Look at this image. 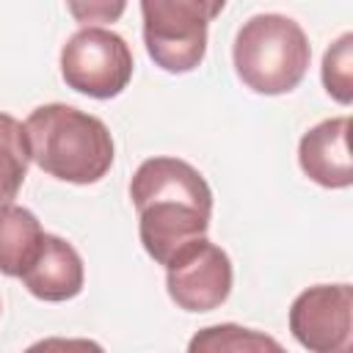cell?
<instances>
[{
  "mask_svg": "<svg viewBox=\"0 0 353 353\" xmlns=\"http://www.w3.org/2000/svg\"><path fill=\"white\" fill-rule=\"evenodd\" d=\"M69 11L74 14V17H80L83 22L88 19H94V17H102V22H110V19H116L121 11H124V3H116V6H105V3H97V6H88V8H83V6H69Z\"/></svg>",
  "mask_w": 353,
  "mask_h": 353,
  "instance_id": "cell-15",
  "label": "cell"
},
{
  "mask_svg": "<svg viewBox=\"0 0 353 353\" xmlns=\"http://www.w3.org/2000/svg\"><path fill=\"white\" fill-rule=\"evenodd\" d=\"M44 229L28 207L8 204L0 210V273L19 279L36 259Z\"/></svg>",
  "mask_w": 353,
  "mask_h": 353,
  "instance_id": "cell-10",
  "label": "cell"
},
{
  "mask_svg": "<svg viewBox=\"0 0 353 353\" xmlns=\"http://www.w3.org/2000/svg\"><path fill=\"white\" fill-rule=\"evenodd\" d=\"M165 290L185 312L218 309L232 292L229 254L207 237L196 240L165 265Z\"/></svg>",
  "mask_w": 353,
  "mask_h": 353,
  "instance_id": "cell-7",
  "label": "cell"
},
{
  "mask_svg": "<svg viewBox=\"0 0 353 353\" xmlns=\"http://www.w3.org/2000/svg\"><path fill=\"white\" fill-rule=\"evenodd\" d=\"M323 85L336 102L350 105V99H353V33H342L325 50Z\"/></svg>",
  "mask_w": 353,
  "mask_h": 353,
  "instance_id": "cell-13",
  "label": "cell"
},
{
  "mask_svg": "<svg viewBox=\"0 0 353 353\" xmlns=\"http://www.w3.org/2000/svg\"><path fill=\"white\" fill-rule=\"evenodd\" d=\"M350 116H334L314 124L303 132L298 143V163L303 174L331 190L353 185V165H350Z\"/></svg>",
  "mask_w": 353,
  "mask_h": 353,
  "instance_id": "cell-8",
  "label": "cell"
},
{
  "mask_svg": "<svg viewBox=\"0 0 353 353\" xmlns=\"http://www.w3.org/2000/svg\"><path fill=\"white\" fill-rule=\"evenodd\" d=\"M232 61L237 77L251 91L276 97L303 80L312 47L295 19L284 14H256L237 30Z\"/></svg>",
  "mask_w": 353,
  "mask_h": 353,
  "instance_id": "cell-3",
  "label": "cell"
},
{
  "mask_svg": "<svg viewBox=\"0 0 353 353\" xmlns=\"http://www.w3.org/2000/svg\"><path fill=\"white\" fill-rule=\"evenodd\" d=\"M30 160L50 176L72 185H94L113 165V138L102 119L50 102L25 121Z\"/></svg>",
  "mask_w": 353,
  "mask_h": 353,
  "instance_id": "cell-2",
  "label": "cell"
},
{
  "mask_svg": "<svg viewBox=\"0 0 353 353\" xmlns=\"http://www.w3.org/2000/svg\"><path fill=\"white\" fill-rule=\"evenodd\" d=\"M223 11V0H143V44L149 58L171 72H193L207 52V28Z\"/></svg>",
  "mask_w": 353,
  "mask_h": 353,
  "instance_id": "cell-4",
  "label": "cell"
},
{
  "mask_svg": "<svg viewBox=\"0 0 353 353\" xmlns=\"http://www.w3.org/2000/svg\"><path fill=\"white\" fill-rule=\"evenodd\" d=\"M188 353H287L270 334L237 323H218L196 331Z\"/></svg>",
  "mask_w": 353,
  "mask_h": 353,
  "instance_id": "cell-11",
  "label": "cell"
},
{
  "mask_svg": "<svg viewBox=\"0 0 353 353\" xmlns=\"http://www.w3.org/2000/svg\"><path fill=\"white\" fill-rule=\"evenodd\" d=\"M30 149L25 138V124L8 113H0V210L14 204L25 176H28Z\"/></svg>",
  "mask_w": 353,
  "mask_h": 353,
  "instance_id": "cell-12",
  "label": "cell"
},
{
  "mask_svg": "<svg viewBox=\"0 0 353 353\" xmlns=\"http://www.w3.org/2000/svg\"><path fill=\"white\" fill-rule=\"evenodd\" d=\"M290 331L309 353H353L350 284H314L290 306Z\"/></svg>",
  "mask_w": 353,
  "mask_h": 353,
  "instance_id": "cell-6",
  "label": "cell"
},
{
  "mask_svg": "<svg viewBox=\"0 0 353 353\" xmlns=\"http://www.w3.org/2000/svg\"><path fill=\"white\" fill-rule=\"evenodd\" d=\"M25 353H105L99 342L83 336H47L33 342Z\"/></svg>",
  "mask_w": 353,
  "mask_h": 353,
  "instance_id": "cell-14",
  "label": "cell"
},
{
  "mask_svg": "<svg viewBox=\"0 0 353 353\" xmlns=\"http://www.w3.org/2000/svg\"><path fill=\"white\" fill-rule=\"evenodd\" d=\"M61 74L77 94L94 99L119 97L132 77L130 44L108 28H80L61 47Z\"/></svg>",
  "mask_w": 353,
  "mask_h": 353,
  "instance_id": "cell-5",
  "label": "cell"
},
{
  "mask_svg": "<svg viewBox=\"0 0 353 353\" xmlns=\"http://www.w3.org/2000/svg\"><path fill=\"white\" fill-rule=\"evenodd\" d=\"M19 279L25 284V290L30 295H36L39 301L61 303V301L80 295L85 270H83V259L72 243H66L58 234L44 232L36 259L28 265V270Z\"/></svg>",
  "mask_w": 353,
  "mask_h": 353,
  "instance_id": "cell-9",
  "label": "cell"
},
{
  "mask_svg": "<svg viewBox=\"0 0 353 353\" xmlns=\"http://www.w3.org/2000/svg\"><path fill=\"white\" fill-rule=\"evenodd\" d=\"M138 212V234L157 265H168L179 251L207 237L212 190L190 163L179 157H149L130 182Z\"/></svg>",
  "mask_w": 353,
  "mask_h": 353,
  "instance_id": "cell-1",
  "label": "cell"
}]
</instances>
